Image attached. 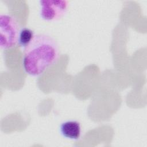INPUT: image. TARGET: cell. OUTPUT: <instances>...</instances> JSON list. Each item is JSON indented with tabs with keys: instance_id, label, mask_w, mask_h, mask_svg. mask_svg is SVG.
Returning a JSON list of instances; mask_svg holds the SVG:
<instances>
[{
	"instance_id": "cell-4",
	"label": "cell",
	"mask_w": 147,
	"mask_h": 147,
	"mask_svg": "<svg viewBox=\"0 0 147 147\" xmlns=\"http://www.w3.org/2000/svg\"><path fill=\"white\" fill-rule=\"evenodd\" d=\"M62 136L68 139L77 140L81 136V125L77 121H67L63 122L59 127Z\"/></svg>"
},
{
	"instance_id": "cell-2",
	"label": "cell",
	"mask_w": 147,
	"mask_h": 147,
	"mask_svg": "<svg viewBox=\"0 0 147 147\" xmlns=\"http://www.w3.org/2000/svg\"><path fill=\"white\" fill-rule=\"evenodd\" d=\"M18 25L15 18L9 14L0 16V47L2 49L14 47L18 42Z\"/></svg>"
},
{
	"instance_id": "cell-5",
	"label": "cell",
	"mask_w": 147,
	"mask_h": 147,
	"mask_svg": "<svg viewBox=\"0 0 147 147\" xmlns=\"http://www.w3.org/2000/svg\"><path fill=\"white\" fill-rule=\"evenodd\" d=\"M34 36L32 30L28 28H23L19 31L17 44L21 48L25 49L32 41Z\"/></svg>"
},
{
	"instance_id": "cell-3",
	"label": "cell",
	"mask_w": 147,
	"mask_h": 147,
	"mask_svg": "<svg viewBox=\"0 0 147 147\" xmlns=\"http://www.w3.org/2000/svg\"><path fill=\"white\" fill-rule=\"evenodd\" d=\"M40 16L47 21H54L61 19L67 13L68 1L64 0H41Z\"/></svg>"
},
{
	"instance_id": "cell-1",
	"label": "cell",
	"mask_w": 147,
	"mask_h": 147,
	"mask_svg": "<svg viewBox=\"0 0 147 147\" xmlns=\"http://www.w3.org/2000/svg\"><path fill=\"white\" fill-rule=\"evenodd\" d=\"M59 57V48L55 40L45 34H35L24 49L22 64L26 73L32 76L42 74L55 64Z\"/></svg>"
}]
</instances>
